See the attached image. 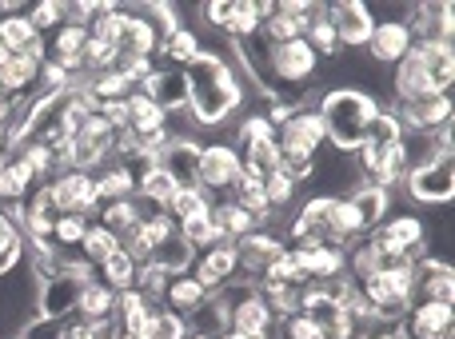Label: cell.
I'll list each match as a JSON object with an SVG mask.
<instances>
[{"instance_id":"cell-12","label":"cell","mask_w":455,"mask_h":339,"mask_svg":"<svg viewBox=\"0 0 455 339\" xmlns=\"http://www.w3.org/2000/svg\"><path fill=\"white\" fill-rule=\"evenodd\" d=\"M395 120L403 124V132H440L451 124V92L440 96H419V100L395 104Z\"/></svg>"},{"instance_id":"cell-10","label":"cell","mask_w":455,"mask_h":339,"mask_svg":"<svg viewBox=\"0 0 455 339\" xmlns=\"http://www.w3.org/2000/svg\"><path fill=\"white\" fill-rule=\"evenodd\" d=\"M328 20L339 36V48H347V52H360L371 40V32H376V12L368 4H360V0L328 4Z\"/></svg>"},{"instance_id":"cell-17","label":"cell","mask_w":455,"mask_h":339,"mask_svg":"<svg viewBox=\"0 0 455 339\" xmlns=\"http://www.w3.org/2000/svg\"><path fill=\"white\" fill-rule=\"evenodd\" d=\"M280 252H283V240L275 236V232H264V228H256L251 236L235 240V260H240V276H243V280H256V284H259V276H264L267 264H272Z\"/></svg>"},{"instance_id":"cell-24","label":"cell","mask_w":455,"mask_h":339,"mask_svg":"<svg viewBox=\"0 0 455 339\" xmlns=\"http://www.w3.org/2000/svg\"><path fill=\"white\" fill-rule=\"evenodd\" d=\"M140 220H144V204L136 196H128V200L100 204V220H96V224H104V228H108L116 240H124V236H132V232L140 228Z\"/></svg>"},{"instance_id":"cell-19","label":"cell","mask_w":455,"mask_h":339,"mask_svg":"<svg viewBox=\"0 0 455 339\" xmlns=\"http://www.w3.org/2000/svg\"><path fill=\"white\" fill-rule=\"evenodd\" d=\"M403 24L411 28L416 40H448L451 44V0H435V4H416L403 12Z\"/></svg>"},{"instance_id":"cell-31","label":"cell","mask_w":455,"mask_h":339,"mask_svg":"<svg viewBox=\"0 0 455 339\" xmlns=\"http://www.w3.org/2000/svg\"><path fill=\"white\" fill-rule=\"evenodd\" d=\"M164 124L168 116L144 92H132L124 100V132H152V128H164Z\"/></svg>"},{"instance_id":"cell-5","label":"cell","mask_w":455,"mask_h":339,"mask_svg":"<svg viewBox=\"0 0 455 339\" xmlns=\"http://www.w3.org/2000/svg\"><path fill=\"white\" fill-rule=\"evenodd\" d=\"M424 240H427V228L416 212H395L371 232L368 244L376 248L384 264H400V260H416L424 252Z\"/></svg>"},{"instance_id":"cell-35","label":"cell","mask_w":455,"mask_h":339,"mask_svg":"<svg viewBox=\"0 0 455 339\" xmlns=\"http://www.w3.org/2000/svg\"><path fill=\"white\" fill-rule=\"evenodd\" d=\"M188 332H204V335H224L228 332V311H224V304L216 300V296H208L204 304H200L196 311H192L188 319Z\"/></svg>"},{"instance_id":"cell-36","label":"cell","mask_w":455,"mask_h":339,"mask_svg":"<svg viewBox=\"0 0 455 339\" xmlns=\"http://www.w3.org/2000/svg\"><path fill=\"white\" fill-rule=\"evenodd\" d=\"M88 228H92L88 216H60V220L52 224V244L60 248V252H72V248H80V240L88 236Z\"/></svg>"},{"instance_id":"cell-43","label":"cell","mask_w":455,"mask_h":339,"mask_svg":"<svg viewBox=\"0 0 455 339\" xmlns=\"http://www.w3.org/2000/svg\"><path fill=\"white\" fill-rule=\"evenodd\" d=\"M283 332V339H315V324L307 316H288V319H280V324H275Z\"/></svg>"},{"instance_id":"cell-41","label":"cell","mask_w":455,"mask_h":339,"mask_svg":"<svg viewBox=\"0 0 455 339\" xmlns=\"http://www.w3.org/2000/svg\"><path fill=\"white\" fill-rule=\"evenodd\" d=\"M232 12H235V0H212V4L200 8V20L208 24L212 36H224L228 24H232Z\"/></svg>"},{"instance_id":"cell-26","label":"cell","mask_w":455,"mask_h":339,"mask_svg":"<svg viewBox=\"0 0 455 339\" xmlns=\"http://www.w3.org/2000/svg\"><path fill=\"white\" fill-rule=\"evenodd\" d=\"M24 248H28V244H24L20 224L12 220V212H4V208H0V280L24 264Z\"/></svg>"},{"instance_id":"cell-28","label":"cell","mask_w":455,"mask_h":339,"mask_svg":"<svg viewBox=\"0 0 455 339\" xmlns=\"http://www.w3.org/2000/svg\"><path fill=\"white\" fill-rule=\"evenodd\" d=\"M403 136V124L395 120L392 108H376V116L368 120V128H363V144L360 148H371V152H384V148H395Z\"/></svg>"},{"instance_id":"cell-4","label":"cell","mask_w":455,"mask_h":339,"mask_svg":"<svg viewBox=\"0 0 455 339\" xmlns=\"http://www.w3.org/2000/svg\"><path fill=\"white\" fill-rule=\"evenodd\" d=\"M88 280H92V272H88L84 264H68V268H60L56 276L40 280L36 284V316L72 319L80 308V296H84Z\"/></svg>"},{"instance_id":"cell-29","label":"cell","mask_w":455,"mask_h":339,"mask_svg":"<svg viewBox=\"0 0 455 339\" xmlns=\"http://www.w3.org/2000/svg\"><path fill=\"white\" fill-rule=\"evenodd\" d=\"M40 32L28 24V16L16 12V16H0V44L8 48V56H20V52H32L40 44Z\"/></svg>"},{"instance_id":"cell-44","label":"cell","mask_w":455,"mask_h":339,"mask_svg":"<svg viewBox=\"0 0 455 339\" xmlns=\"http://www.w3.org/2000/svg\"><path fill=\"white\" fill-rule=\"evenodd\" d=\"M216 339H251V335H243V332H232V327H228L224 335H216Z\"/></svg>"},{"instance_id":"cell-6","label":"cell","mask_w":455,"mask_h":339,"mask_svg":"<svg viewBox=\"0 0 455 339\" xmlns=\"http://www.w3.org/2000/svg\"><path fill=\"white\" fill-rule=\"evenodd\" d=\"M403 196H411L416 204H448L455 196V152H440L427 164L411 168L403 176Z\"/></svg>"},{"instance_id":"cell-16","label":"cell","mask_w":455,"mask_h":339,"mask_svg":"<svg viewBox=\"0 0 455 339\" xmlns=\"http://www.w3.org/2000/svg\"><path fill=\"white\" fill-rule=\"evenodd\" d=\"M156 164L172 176L176 188H200V140H192V136H172L156 156Z\"/></svg>"},{"instance_id":"cell-38","label":"cell","mask_w":455,"mask_h":339,"mask_svg":"<svg viewBox=\"0 0 455 339\" xmlns=\"http://www.w3.org/2000/svg\"><path fill=\"white\" fill-rule=\"evenodd\" d=\"M24 16H28V24L40 32V36H48V32H56L64 24V0H44V4H32V8H24Z\"/></svg>"},{"instance_id":"cell-25","label":"cell","mask_w":455,"mask_h":339,"mask_svg":"<svg viewBox=\"0 0 455 339\" xmlns=\"http://www.w3.org/2000/svg\"><path fill=\"white\" fill-rule=\"evenodd\" d=\"M164 212L172 216L176 228H184V224L204 220V216L212 212V196H208V192H200V188H176V196L168 200Z\"/></svg>"},{"instance_id":"cell-14","label":"cell","mask_w":455,"mask_h":339,"mask_svg":"<svg viewBox=\"0 0 455 339\" xmlns=\"http://www.w3.org/2000/svg\"><path fill=\"white\" fill-rule=\"evenodd\" d=\"M192 276L208 288V292H220L232 280H240V260H235V244H212L204 252H196V264H192Z\"/></svg>"},{"instance_id":"cell-7","label":"cell","mask_w":455,"mask_h":339,"mask_svg":"<svg viewBox=\"0 0 455 339\" xmlns=\"http://www.w3.org/2000/svg\"><path fill=\"white\" fill-rule=\"evenodd\" d=\"M243 168H240V156H235L232 144H200V192H208L212 200H224L232 196V188L240 184Z\"/></svg>"},{"instance_id":"cell-20","label":"cell","mask_w":455,"mask_h":339,"mask_svg":"<svg viewBox=\"0 0 455 339\" xmlns=\"http://www.w3.org/2000/svg\"><path fill=\"white\" fill-rule=\"evenodd\" d=\"M208 288L200 284L192 272H180V276H172L168 280V288H164V296H160V304H164V311H172V316H180V319H188L192 311L200 308V304L208 300Z\"/></svg>"},{"instance_id":"cell-27","label":"cell","mask_w":455,"mask_h":339,"mask_svg":"<svg viewBox=\"0 0 455 339\" xmlns=\"http://www.w3.org/2000/svg\"><path fill=\"white\" fill-rule=\"evenodd\" d=\"M112 311H116V292H112V288H104L100 280L92 276V280H88V288H84V296H80L76 316L88 319V324H108Z\"/></svg>"},{"instance_id":"cell-40","label":"cell","mask_w":455,"mask_h":339,"mask_svg":"<svg viewBox=\"0 0 455 339\" xmlns=\"http://www.w3.org/2000/svg\"><path fill=\"white\" fill-rule=\"evenodd\" d=\"M168 272H160V268H152V264H140V272H136V292L144 296V300H156L160 304V296H164V288H168Z\"/></svg>"},{"instance_id":"cell-30","label":"cell","mask_w":455,"mask_h":339,"mask_svg":"<svg viewBox=\"0 0 455 339\" xmlns=\"http://www.w3.org/2000/svg\"><path fill=\"white\" fill-rule=\"evenodd\" d=\"M84 44H88V28H84V24H68V20H64L56 32H48V36H44L48 60H56V64L80 56V52H84Z\"/></svg>"},{"instance_id":"cell-42","label":"cell","mask_w":455,"mask_h":339,"mask_svg":"<svg viewBox=\"0 0 455 339\" xmlns=\"http://www.w3.org/2000/svg\"><path fill=\"white\" fill-rule=\"evenodd\" d=\"M184 335H188V324H184L180 316H172V311L160 308L156 324H152V339H184Z\"/></svg>"},{"instance_id":"cell-1","label":"cell","mask_w":455,"mask_h":339,"mask_svg":"<svg viewBox=\"0 0 455 339\" xmlns=\"http://www.w3.org/2000/svg\"><path fill=\"white\" fill-rule=\"evenodd\" d=\"M188 80V116L196 128H216L232 120L243 104V80L220 52H200L196 60L184 64Z\"/></svg>"},{"instance_id":"cell-32","label":"cell","mask_w":455,"mask_h":339,"mask_svg":"<svg viewBox=\"0 0 455 339\" xmlns=\"http://www.w3.org/2000/svg\"><path fill=\"white\" fill-rule=\"evenodd\" d=\"M136 272H140V264H136L132 256H128L124 248H120V252H112L108 260H104L100 268L92 272V276L100 280L104 288H112V292H124V288H132V284H136Z\"/></svg>"},{"instance_id":"cell-21","label":"cell","mask_w":455,"mask_h":339,"mask_svg":"<svg viewBox=\"0 0 455 339\" xmlns=\"http://www.w3.org/2000/svg\"><path fill=\"white\" fill-rule=\"evenodd\" d=\"M80 88H84V96L96 104V112H100V108H116V104H124L128 96L136 92V84H132V80H128L120 68L96 72V76H88Z\"/></svg>"},{"instance_id":"cell-8","label":"cell","mask_w":455,"mask_h":339,"mask_svg":"<svg viewBox=\"0 0 455 339\" xmlns=\"http://www.w3.org/2000/svg\"><path fill=\"white\" fill-rule=\"evenodd\" d=\"M48 192H52L60 216H88L100 212V196H96V180L88 172H72V168H60L52 180H44Z\"/></svg>"},{"instance_id":"cell-13","label":"cell","mask_w":455,"mask_h":339,"mask_svg":"<svg viewBox=\"0 0 455 339\" xmlns=\"http://www.w3.org/2000/svg\"><path fill=\"white\" fill-rule=\"evenodd\" d=\"M411 44H416V36H411V28L403 20H376V32H371V40L363 44V52H368V60L379 64V68H384V64L395 68V64L411 52Z\"/></svg>"},{"instance_id":"cell-9","label":"cell","mask_w":455,"mask_h":339,"mask_svg":"<svg viewBox=\"0 0 455 339\" xmlns=\"http://www.w3.org/2000/svg\"><path fill=\"white\" fill-rule=\"evenodd\" d=\"M152 104H156L164 116H176V112H188V80H184V68H172V64H156L148 76L140 80V88Z\"/></svg>"},{"instance_id":"cell-23","label":"cell","mask_w":455,"mask_h":339,"mask_svg":"<svg viewBox=\"0 0 455 339\" xmlns=\"http://www.w3.org/2000/svg\"><path fill=\"white\" fill-rule=\"evenodd\" d=\"M212 224H216V232H220L224 244H235V240H243V236L256 232V220H251L232 196L212 200Z\"/></svg>"},{"instance_id":"cell-39","label":"cell","mask_w":455,"mask_h":339,"mask_svg":"<svg viewBox=\"0 0 455 339\" xmlns=\"http://www.w3.org/2000/svg\"><path fill=\"white\" fill-rule=\"evenodd\" d=\"M251 32H259L256 0H235V12H232V24H228L224 40H243V36H251Z\"/></svg>"},{"instance_id":"cell-3","label":"cell","mask_w":455,"mask_h":339,"mask_svg":"<svg viewBox=\"0 0 455 339\" xmlns=\"http://www.w3.org/2000/svg\"><path fill=\"white\" fill-rule=\"evenodd\" d=\"M360 296L371 304V311L379 319L400 324L408 316V308L416 304V260H400L379 268L368 284H360Z\"/></svg>"},{"instance_id":"cell-11","label":"cell","mask_w":455,"mask_h":339,"mask_svg":"<svg viewBox=\"0 0 455 339\" xmlns=\"http://www.w3.org/2000/svg\"><path fill=\"white\" fill-rule=\"evenodd\" d=\"M400 327L408 339H455V311L451 304L416 300L400 319Z\"/></svg>"},{"instance_id":"cell-18","label":"cell","mask_w":455,"mask_h":339,"mask_svg":"<svg viewBox=\"0 0 455 339\" xmlns=\"http://www.w3.org/2000/svg\"><path fill=\"white\" fill-rule=\"evenodd\" d=\"M275 140H280L283 148H304V152L315 156V152L323 148V124H320V116H315L312 104H304V108L291 112V116L275 128Z\"/></svg>"},{"instance_id":"cell-34","label":"cell","mask_w":455,"mask_h":339,"mask_svg":"<svg viewBox=\"0 0 455 339\" xmlns=\"http://www.w3.org/2000/svg\"><path fill=\"white\" fill-rule=\"evenodd\" d=\"M200 52H204V44H200V32H192L188 24H180V28H176L172 36H168L164 44H160V52H156V56H164V60L172 64V68H184V64L196 60Z\"/></svg>"},{"instance_id":"cell-15","label":"cell","mask_w":455,"mask_h":339,"mask_svg":"<svg viewBox=\"0 0 455 339\" xmlns=\"http://www.w3.org/2000/svg\"><path fill=\"white\" fill-rule=\"evenodd\" d=\"M296 268L304 272L307 284H331V280L347 276V252L331 244H315V248H291Z\"/></svg>"},{"instance_id":"cell-37","label":"cell","mask_w":455,"mask_h":339,"mask_svg":"<svg viewBox=\"0 0 455 339\" xmlns=\"http://www.w3.org/2000/svg\"><path fill=\"white\" fill-rule=\"evenodd\" d=\"M296 188H299V184L291 180V176H283L280 168H275V172H267V176H264L267 208H272V212H283V208H288L291 200H296Z\"/></svg>"},{"instance_id":"cell-33","label":"cell","mask_w":455,"mask_h":339,"mask_svg":"<svg viewBox=\"0 0 455 339\" xmlns=\"http://www.w3.org/2000/svg\"><path fill=\"white\" fill-rule=\"evenodd\" d=\"M112 252H120V240L112 236L104 224H92V228H88V236L80 240V264H84L88 272H96Z\"/></svg>"},{"instance_id":"cell-22","label":"cell","mask_w":455,"mask_h":339,"mask_svg":"<svg viewBox=\"0 0 455 339\" xmlns=\"http://www.w3.org/2000/svg\"><path fill=\"white\" fill-rule=\"evenodd\" d=\"M144 264H152V268L168 272V276H180V272H192V264H196V248H192L188 240L180 236V228H176L172 236L160 240V244L152 248Z\"/></svg>"},{"instance_id":"cell-2","label":"cell","mask_w":455,"mask_h":339,"mask_svg":"<svg viewBox=\"0 0 455 339\" xmlns=\"http://www.w3.org/2000/svg\"><path fill=\"white\" fill-rule=\"evenodd\" d=\"M376 108L379 104L371 100V92H363V88H352V84L328 88V92L320 96V108H315V116H320V124H323V144H328L331 152H339V156L360 152L363 128L376 116Z\"/></svg>"},{"instance_id":"cell-45","label":"cell","mask_w":455,"mask_h":339,"mask_svg":"<svg viewBox=\"0 0 455 339\" xmlns=\"http://www.w3.org/2000/svg\"><path fill=\"white\" fill-rule=\"evenodd\" d=\"M184 339H216V335H204V332H188Z\"/></svg>"}]
</instances>
